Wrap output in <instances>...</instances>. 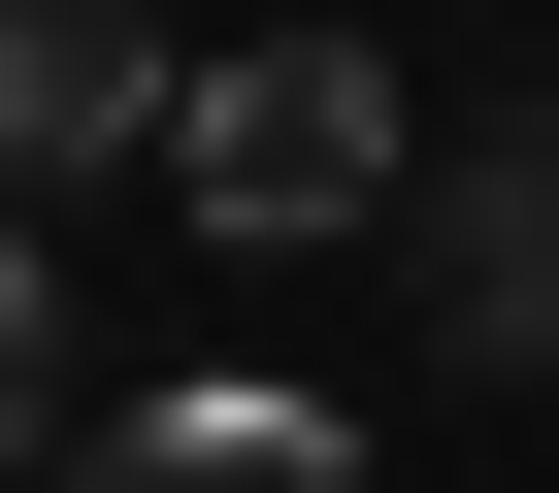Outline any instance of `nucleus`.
<instances>
[{
    "instance_id": "obj_5",
    "label": "nucleus",
    "mask_w": 559,
    "mask_h": 493,
    "mask_svg": "<svg viewBox=\"0 0 559 493\" xmlns=\"http://www.w3.org/2000/svg\"><path fill=\"white\" fill-rule=\"evenodd\" d=\"M67 428V264H34V197H0V460Z\"/></svg>"
},
{
    "instance_id": "obj_2",
    "label": "nucleus",
    "mask_w": 559,
    "mask_h": 493,
    "mask_svg": "<svg viewBox=\"0 0 559 493\" xmlns=\"http://www.w3.org/2000/svg\"><path fill=\"white\" fill-rule=\"evenodd\" d=\"M165 132V0H0V197H67Z\"/></svg>"
},
{
    "instance_id": "obj_4",
    "label": "nucleus",
    "mask_w": 559,
    "mask_h": 493,
    "mask_svg": "<svg viewBox=\"0 0 559 493\" xmlns=\"http://www.w3.org/2000/svg\"><path fill=\"white\" fill-rule=\"evenodd\" d=\"M428 197V297L493 329V362H559V132H493V165H395Z\"/></svg>"
},
{
    "instance_id": "obj_1",
    "label": "nucleus",
    "mask_w": 559,
    "mask_h": 493,
    "mask_svg": "<svg viewBox=\"0 0 559 493\" xmlns=\"http://www.w3.org/2000/svg\"><path fill=\"white\" fill-rule=\"evenodd\" d=\"M165 165H198V230L263 264V230H362L428 132H395V67H362V34H230V67H165Z\"/></svg>"
},
{
    "instance_id": "obj_3",
    "label": "nucleus",
    "mask_w": 559,
    "mask_h": 493,
    "mask_svg": "<svg viewBox=\"0 0 559 493\" xmlns=\"http://www.w3.org/2000/svg\"><path fill=\"white\" fill-rule=\"evenodd\" d=\"M67 493H362V428L230 362V395H132V428H67Z\"/></svg>"
}]
</instances>
